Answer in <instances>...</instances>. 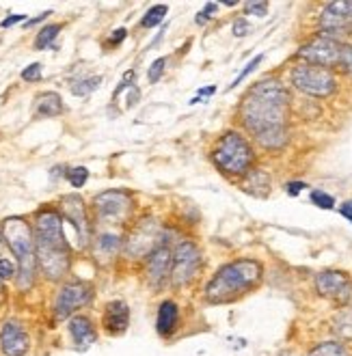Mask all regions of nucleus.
I'll return each mask as SVG.
<instances>
[{"label": "nucleus", "mask_w": 352, "mask_h": 356, "mask_svg": "<svg viewBox=\"0 0 352 356\" xmlns=\"http://www.w3.org/2000/svg\"><path fill=\"white\" fill-rule=\"evenodd\" d=\"M290 93L275 78L253 85L240 104V121L264 149H281L287 138Z\"/></svg>", "instance_id": "f257e3e1"}, {"label": "nucleus", "mask_w": 352, "mask_h": 356, "mask_svg": "<svg viewBox=\"0 0 352 356\" xmlns=\"http://www.w3.org/2000/svg\"><path fill=\"white\" fill-rule=\"evenodd\" d=\"M264 268L258 259H236L222 268L205 285V298L210 302H231L240 294H247L262 281Z\"/></svg>", "instance_id": "f03ea898"}, {"label": "nucleus", "mask_w": 352, "mask_h": 356, "mask_svg": "<svg viewBox=\"0 0 352 356\" xmlns=\"http://www.w3.org/2000/svg\"><path fill=\"white\" fill-rule=\"evenodd\" d=\"M3 240L9 244L11 253L18 257V289L26 291L35 281L37 272V244H35V231L30 229V224L20 218L11 216L3 222Z\"/></svg>", "instance_id": "7ed1b4c3"}, {"label": "nucleus", "mask_w": 352, "mask_h": 356, "mask_svg": "<svg viewBox=\"0 0 352 356\" xmlns=\"http://www.w3.org/2000/svg\"><path fill=\"white\" fill-rule=\"evenodd\" d=\"M214 165L227 175H247L253 167V147L240 132H227L216 145L212 154Z\"/></svg>", "instance_id": "20e7f679"}, {"label": "nucleus", "mask_w": 352, "mask_h": 356, "mask_svg": "<svg viewBox=\"0 0 352 356\" xmlns=\"http://www.w3.org/2000/svg\"><path fill=\"white\" fill-rule=\"evenodd\" d=\"M290 80L294 89L311 97H329L338 89V80H335L331 70L320 67V65H309V63L296 65L290 74Z\"/></svg>", "instance_id": "39448f33"}, {"label": "nucleus", "mask_w": 352, "mask_h": 356, "mask_svg": "<svg viewBox=\"0 0 352 356\" xmlns=\"http://www.w3.org/2000/svg\"><path fill=\"white\" fill-rule=\"evenodd\" d=\"M203 264L201 251L195 242L182 240L173 251V268H171V281L175 287H184L197 279V272Z\"/></svg>", "instance_id": "423d86ee"}, {"label": "nucleus", "mask_w": 352, "mask_h": 356, "mask_svg": "<svg viewBox=\"0 0 352 356\" xmlns=\"http://www.w3.org/2000/svg\"><path fill=\"white\" fill-rule=\"evenodd\" d=\"M342 45L338 39H329V37H315L311 39L309 43H305L296 52L298 59H302L309 65H320V67H335V65H340V56H342Z\"/></svg>", "instance_id": "0eeeda50"}, {"label": "nucleus", "mask_w": 352, "mask_h": 356, "mask_svg": "<svg viewBox=\"0 0 352 356\" xmlns=\"http://www.w3.org/2000/svg\"><path fill=\"white\" fill-rule=\"evenodd\" d=\"M35 244L37 247H54L70 249L65 231H63V216L54 209H43L35 220Z\"/></svg>", "instance_id": "6e6552de"}, {"label": "nucleus", "mask_w": 352, "mask_h": 356, "mask_svg": "<svg viewBox=\"0 0 352 356\" xmlns=\"http://www.w3.org/2000/svg\"><path fill=\"white\" fill-rule=\"evenodd\" d=\"M95 212L104 222H121L132 207L130 194L123 190H106L95 197Z\"/></svg>", "instance_id": "1a4fd4ad"}, {"label": "nucleus", "mask_w": 352, "mask_h": 356, "mask_svg": "<svg viewBox=\"0 0 352 356\" xmlns=\"http://www.w3.org/2000/svg\"><path fill=\"white\" fill-rule=\"evenodd\" d=\"M93 298V291L85 283H68L59 289L54 300V315L56 320H68L76 309L89 304Z\"/></svg>", "instance_id": "9d476101"}, {"label": "nucleus", "mask_w": 352, "mask_h": 356, "mask_svg": "<svg viewBox=\"0 0 352 356\" xmlns=\"http://www.w3.org/2000/svg\"><path fill=\"white\" fill-rule=\"evenodd\" d=\"M37 266L41 268L45 279L50 281L63 279L70 270V249L37 247Z\"/></svg>", "instance_id": "9b49d317"}, {"label": "nucleus", "mask_w": 352, "mask_h": 356, "mask_svg": "<svg viewBox=\"0 0 352 356\" xmlns=\"http://www.w3.org/2000/svg\"><path fill=\"white\" fill-rule=\"evenodd\" d=\"M61 216L63 220L72 222L76 235L80 240V247H85L89 240V218H87L85 203L78 194H65V197L61 199Z\"/></svg>", "instance_id": "f8f14e48"}, {"label": "nucleus", "mask_w": 352, "mask_h": 356, "mask_svg": "<svg viewBox=\"0 0 352 356\" xmlns=\"http://www.w3.org/2000/svg\"><path fill=\"white\" fill-rule=\"evenodd\" d=\"M30 348L28 333L18 320H7L0 328V350L5 356H26Z\"/></svg>", "instance_id": "ddd939ff"}, {"label": "nucleus", "mask_w": 352, "mask_h": 356, "mask_svg": "<svg viewBox=\"0 0 352 356\" xmlns=\"http://www.w3.org/2000/svg\"><path fill=\"white\" fill-rule=\"evenodd\" d=\"M315 291L320 296H327V298L348 300L352 296V283L348 279V274H344V272L324 270L315 277Z\"/></svg>", "instance_id": "4468645a"}, {"label": "nucleus", "mask_w": 352, "mask_h": 356, "mask_svg": "<svg viewBox=\"0 0 352 356\" xmlns=\"http://www.w3.org/2000/svg\"><path fill=\"white\" fill-rule=\"evenodd\" d=\"M350 20L344 11V3H331L324 7L322 15H320V35L322 37H329V39H335L344 35V32L350 28Z\"/></svg>", "instance_id": "2eb2a0df"}, {"label": "nucleus", "mask_w": 352, "mask_h": 356, "mask_svg": "<svg viewBox=\"0 0 352 356\" xmlns=\"http://www.w3.org/2000/svg\"><path fill=\"white\" fill-rule=\"evenodd\" d=\"M102 324L108 335H121L130 326V306L123 300H113L106 304Z\"/></svg>", "instance_id": "dca6fc26"}, {"label": "nucleus", "mask_w": 352, "mask_h": 356, "mask_svg": "<svg viewBox=\"0 0 352 356\" xmlns=\"http://www.w3.org/2000/svg\"><path fill=\"white\" fill-rule=\"evenodd\" d=\"M173 268V253L169 247H158L149 253V262H147V277L152 285H160Z\"/></svg>", "instance_id": "f3484780"}, {"label": "nucleus", "mask_w": 352, "mask_h": 356, "mask_svg": "<svg viewBox=\"0 0 352 356\" xmlns=\"http://www.w3.org/2000/svg\"><path fill=\"white\" fill-rule=\"evenodd\" d=\"M180 324V306L173 300H165L158 306V315H156V331L160 337H171L178 331Z\"/></svg>", "instance_id": "a211bd4d"}, {"label": "nucleus", "mask_w": 352, "mask_h": 356, "mask_svg": "<svg viewBox=\"0 0 352 356\" xmlns=\"http://www.w3.org/2000/svg\"><path fill=\"white\" fill-rule=\"evenodd\" d=\"M156 242V227L149 222H143L138 229L130 235V240H127V253L134 255V257H143L147 255L154 247Z\"/></svg>", "instance_id": "6ab92c4d"}, {"label": "nucleus", "mask_w": 352, "mask_h": 356, "mask_svg": "<svg viewBox=\"0 0 352 356\" xmlns=\"http://www.w3.org/2000/svg\"><path fill=\"white\" fill-rule=\"evenodd\" d=\"M70 335L78 348H87L95 342V328L87 315H74L70 320Z\"/></svg>", "instance_id": "aec40b11"}, {"label": "nucleus", "mask_w": 352, "mask_h": 356, "mask_svg": "<svg viewBox=\"0 0 352 356\" xmlns=\"http://www.w3.org/2000/svg\"><path fill=\"white\" fill-rule=\"evenodd\" d=\"M242 188H245V192L253 194V197H266L270 192V175L264 169H251L245 175Z\"/></svg>", "instance_id": "412c9836"}, {"label": "nucleus", "mask_w": 352, "mask_h": 356, "mask_svg": "<svg viewBox=\"0 0 352 356\" xmlns=\"http://www.w3.org/2000/svg\"><path fill=\"white\" fill-rule=\"evenodd\" d=\"M63 112V102H61V95L54 91H48L43 95L37 97V115L41 117H56Z\"/></svg>", "instance_id": "4be33fe9"}, {"label": "nucleus", "mask_w": 352, "mask_h": 356, "mask_svg": "<svg viewBox=\"0 0 352 356\" xmlns=\"http://www.w3.org/2000/svg\"><path fill=\"white\" fill-rule=\"evenodd\" d=\"M61 32V24H48L43 26L35 37V50H45V48H54V39Z\"/></svg>", "instance_id": "5701e85b"}, {"label": "nucleus", "mask_w": 352, "mask_h": 356, "mask_svg": "<svg viewBox=\"0 0 352 356\" xmlns=\"http://www.w3.org/2000/svg\"><path fill=\"white\" fill-rule=\"evenodd\" d=\"M307 356H348V348L342 342H322L311 348Z\"/></svg>", "instance_id": "b1692460"}, {"label": "nucleus", "mask_w": 352, "mask_h": 356, "mask_svg": "<svg viewBox=\"0 0 352 356\" xmlns=\"http://www.w3.org/2000/svg\"><path fill=\"white\" fill-rule=\"evenodd\" d=\"M167 13H169V7H167V5H154L145 15H143L141 24L145 26V28H154V26H158V24H163V20H165Z\"/></svg>", "instance_id": "393cba45"}, {"label": "nucleus", "mask_w": 352, "mask_h": 356, "mask_svg": "<svg viewBox=\"0 0 352 356\" xmlns=\"http://www.w3.org/2000/svg\"><path fill=\"white\" fill-rule=\"evenodd\" d=\"M100 83H102L100 76H91V78L76 80V83L72 85V93H74V95H80V97H85V95H89V93H93L95 89H98Z\"/></svg>", "instance_id": "a878e982"}, {"label": "nucleus", "mask_w": 352, "mask_h": 356, "mask_svg": "<svg viewBox=\"0 0 352 356\" xmlns=\"http://www.w3.org/2000/svg\"><path fill=\"white\" fill-rule=\"evenodd\" d=\"M119 244H121L119 235H115V233H102L98 238V251L106 257H113L119 251Z\"/></svg>", "instance_id": "bb28decb"}, {"label": "nucleus", "mask_w": 352, "mask_h": 356, "mask_svg": "<svg viewBox=\"0 0 352 356\" xmlns=\"http://www.w3.org/2000/svg\"><path fill=\"white\" fill-rule=\"evenodd\" d=\"M309 199L320 209H333L335 207V199L331 197L329 192H324V190H311V197Z\"/></svg>", "instance_id": "cd10ccee"}, {"label": "nucleus", "mask_w": 352, "mask_h": 356, "mask_svg": "<svg viewBox=\"0 0 352 356\" xmlns=\"http://www.w3.org/2000/svg\"><path fill=\"white\" fill-rule=\"evenodd\" d=\"M89 180V171L85 167H74L68 171V182L74 186V188H83Z\"/></svg>", "instance_id": "c85d7f7f"}, {"label": "nucleus", "mask_w": 352, "mask_h": 356, "mask_svg": "<svg viewBox=\"0 0 352 356\" xmlns=\"http://www.w3.org/2000/svg\"><path fill=\"white\" fill-rule=\"evenodd\" d=\"M165 67H167V59L165 56H160V59H156L152 65H149V70H147V80L152 85H156L160 78H163V74H165Z\"/></svg>", "instance_id": "c756f323"}, {"label": "nucleus", "mask_w": 352, "mask_h": 356, "mask_svg": "<svg viewBox=\"0 0 352 356\" xmlns=\"http://www.w3.org/2000/svg\"><path fill=\"white\" fill-rule=\"evenodd\" d=\"M262 61H264V54H258V56H255L253 61H249V63L245 65V70H242V72H240V76H238V78L234 80V83L229 85V89L238 87L240 83H242V80H245V78H249V76H251V74L255 72V67H258V65H260Z\"/></svg>", "instance_id": "7c9ffc66"}, {"label": "nucleus", "mask_w": 352, "mask_h": 356, "mask_svg": "<svg viewBox=\"0 0 352 356\" xmlns=\"http://www.w3.org/2000/svg\"><path fill=\"white\" fill-rule=\"evenodd\" d=\"M18 277V268L11 262V259L0 257V281H11Z\"/></svg>", "instance_id": "2f4dec72"}, {"label": "nucleus", "mask_w": 352, "mask_h": 356, "mask_svg": "<svg viewBox=\"0 0 352 356\" xmlns=\"http://www.w3.org/2000/svg\"><path fill=\"white\" fill-rule=\"evenodd\" d=\"M216 11H218V5H216V3H207V5L203 7V11L197 13V20H195V22H197L199 26H205L207 22H210V20L214 18Z\"/></svg>", "instance_id": "473e14b6"}, {"label": "nucleus", "mask_w": 352, "mask_h": 356, "mask_svg": "<svg viewBox=\"0 0 352 356\" xmlns=\"http://www.w3.org/2000/svg\"><path fill=\"white\" fill-rule=\"evenodd\" d=\"M22 80H26V83H37V80H41V63H30L28 67H24Z\"/></svg>", "instance_id": "72a5a7b5"}, {"label": "nucleus", "mask_w": 352, "mask_h": 356, "mask_svg": "<svg viewBox=\"0 0 352 356\" xmlns=\"http://www.w3.org/2000/svg\"><path fill=\"white\" fill-rule=\"evenodd\" d=\"M340 67L348 74H352V45H342V56H340Z\"/></svg>", "instance_id": "f704fd0d"}, {"label": "nucleus", "mask_w": 352, "mask_h": 356, "mask_svg": "<svg viewBox=\"0 0 352 356\" xmlns=\"http://www.w3.org/2000/svg\"><path fill=\"white\" fill-rule=\"evenodd\" d=\"M245 11L249 15H258V18H264L268 13V3H245Z\"/></svg>", "instance_id": "c9c22d12"}, {"label": "nucleus", "mask_w": 352, "mask_h": 356, "mask_svg": "<svg viewBox=\"0 0 352 356\" xmlns=\"http://www.w3.org/2000/svg\"><path fill=\"white\" fill-rule=\"evenodd\" d=\"M251 32V26H249V22L245 20V18H238L236 22H234V35L236 37H247Z\"/></svg>", "instance_id": "e433bc0d"}, {"label": "nucleus", "mask_w": 352, "mask_h": 356, "mask_svg": "<svg viewBox=\"0 0 352 356\" xmlns=\"http://www.w3.org/2000/svg\"><path fill=\"white\" fill-rule=\"evenodd\" d=\"M302 188H307V184H302V182H290V184H285V192L290 194V197H298Z\"/></svg>", "instance_id": "4c0bfd02"}, {"label": "nucleus", "mask_w": 352, "mask_h": 356, "mask_svg": "<svg viewBox=\"0 0 352 356\" xmlns=\"http://www.w3.org/2000/svg\"><path fill=\"white\" fill-rule=\"evenodd\" d=\"M26 20V15L18 13V15H9V18H5L3 22H0V28H9V26H15L18 22H24Z\"/></svg>", "instance_id": "58836bf2"}, {"label": "nucleus", "mask_w": 352, "mask_h": 356, "mask_svg": "<svg viewBox=\"0 0 352 356\" xmlns=\"http://www.w3.org/2000/svg\"><path fill=\"white\" fill-rule=\"evenodd\" d=\"M340 214L352 222V201H344V203L340 205Z\"/></svg>", "instance_id": "ea45409f"}, {"label": "nucleus", "mask_w": 352, "mask_h": 356, "mask_svg": "<svg viewBox=\"0 0 352 356\" xmlns=\"http://www.w3.org/2000/svg\"><path fill=\"white\" fill-rule=\"evenodd\" d=\"M125 35H127V30H125V28H117V30L113 32V37H110V43H113V45L121 43V41L125 39Z\"/></svg>", "instance_id": "a19ab883"}, {"label": "nucleus", "mask_w": 352, "mask_h": 356, "mask_svg": "<svg viewBox=\"0 0 352 356\" xmlns=\"http://www.w3.org/2000/svg\"><path fill=\"white\" fill-rule=\"evenodd\" d=\"M216 93V87H205V89H199V97H195L193 102L190 104H197L199 100H203V97H207V95H214Z\"/></svg>", "instance_id": "79ce46f5"}, {"label": "nucleus", "mask_w": 352, "mask_h": 356, "mask_svg": "<svg viewBox=\"0 0 352 356\" xmlns=\"http://www.w3.org/2000/svg\"><path fill=\"white\" fill-rule=\"evenodd\" d=\"M48 15H52V11H45V13H41V15H39V18H35V20H28V22H26V26H35V24L43 22V20L48 18Z\"/></svg>", "instance_id": "37998d69"}, {"label": "nucleus", "mask_w": 352, "mask_h": 356, "mask_svg": "<svg viewBox=\"0 0 352 356\" xmlns=\"http://www.w3.org/2000/svg\"><path fill=\"white\" fill-rule=\"evenodd\" d=\"M344 11L348 15V20L352 22V0H348V3H344Z\"/></svg>", "instance_id": "c03bdc74"}, {"label": "nucleus", "mask_w": 352, "mask_h": 356, "mask_svg": "<svg viewBox=\"0 0 352 356\" xmlns=\"http://www.w3.org/2000/svg\"><path fill=\"white\" fill-rule=\"evenodd\" d=\"M0 242H3V229H0ZM0 283H3V281H0Z\"/></svg>", "instance_id": "a18cd8bd"}]
</instances>
